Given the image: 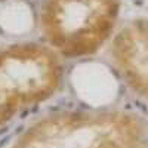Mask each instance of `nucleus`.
<instances>
[{
	"label": "nucleus",
	"instance_id": "obj_1",
	"mask_svg": "<svg viewBox=\"0 0 148 148\" xmlns=\"http://www.w3.org/2000/svg\"><path fill=\"white\" fill-rule=\"evenodd\" d=\"M145 130L126 111L62 110L36 120L9 148H138Z\"/></svg>",
	"mask_w": 148,
	"mask_h": 148
},
{
	"label": "nucleus",
	"instance_id": "obj_2",
	"mask_svg": "<svg viewBox=\"0 0 148 148\" xmlns=\"http://www.w3.org/2000/svg\"><path fill=\"white\" fill-rule=\"evenodd\" d=\"M62 79V58L45 43L0 49V127L55 96Z\"/></svg>",
	"mask_w": 148,
	"mask_h": 148
},
{
	"label": "nucleus",
	"instance_id": "obj_3",
	"mask_svg": "<svg viewBox=\"0 0 148 148\" xmlns=\"http://www.w3.org/2000/svg\"><path fill=\"white\" fill-rule=\"evenodd\" d=\"M120 0H43L39 27L45 45L62 59L95 55L111 37Z\"/></svg>",
	"mask_w": 148,
	"mask_h": 148
},
{
	"label": "nucleus",
	"instance_id": "obj_4",
	"mask_svg": "<svg viewBox=\"0 0 148 148\" xmlns=\"http://www.w3.org/2000/svg\"><path fill=\"white\" fill-rule=\"evenodd\" d=\"M111 58L129 88L148 99V21L123 27L113 40Z\"/></svg>",
	"mask_w": 148,
	"mask_h": 148
},
{
	"label": "nucleus",
	"instance_id": "obj_5",
	"mask_svg": "<svg viewBox=\"0 0 148 148\" xmlns=\"http://www.w3.org/2000/svg\"><path fill=\"white\" fill-rule=\"evenodd\" d=\"M138 148H148V145H145V147H138Z\"/></svg>",
	"mask_w": 148,
	"mask_h": 148
}]
</instances>
